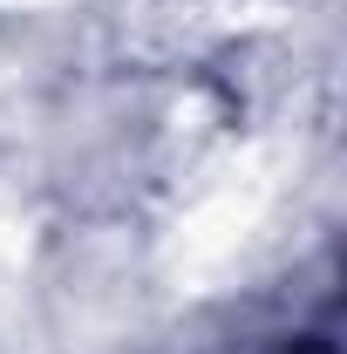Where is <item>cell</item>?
Here are the masks:
<instances>
[{"instance_id": "cell-1", "label": "cell", "mask_w": 347, "mask_h": 354, "mask_svg": "<svg viewBox=\"0 0 347 354\" xmlns=\"http://www.w3.org/2000/svg\"><path fill=\"white\" fill-rule=\"evenodd\" d=\"M41 7H55V0H0V14H41Z\"/></svg>"}]
</instances>
